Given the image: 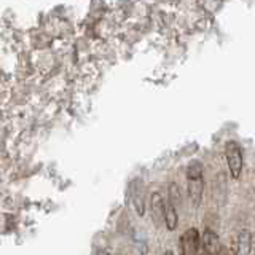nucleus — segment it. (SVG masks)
I'll list each match as a JSON object with an SVG mask.
<instances>
[{
    "label": "nucleus",
    "instance_id": "obj_1",
    "mask_svg": "<svg viewBox=\"0 0 255 255\" xmlns=\"http://www.w3.org/2000/svg\"><path fill=\"white\" fill-rule=\"evenodd\" d=\"M204 169L199 161H191L187 167V191L191 199V204L198 207L201 204L203 191H204Z\"/></svg>",
    "mask_w": 255,
    "mask_h": 255
},
{
    "label": "nucleus",
    "instance_id": "obj_2",
    "mask_svg": "<svg viewBox=\"0 0 255 255\" xmlns=\"http://www.w3.org/2000/svg\"><path fill=\"white\" fill-rule=\"evenodd\" d=\"M225 156H227V164H228L231 177L239 179V175H241V171H243V151H241V147H239L235 140L227 142Z\"/></svg>",
    "mask_w": 255,
    "mask_h": 255
},
{
    "label": "nucleus",
    "instance_id": "obj_3",
    "mask_svg": "<svg viewBox=\"0 0 255 255\" xmlns=\"http://www.w3.org/2000/svg\"><path fill=\"white\" fill-rule=\"evenodd\" d=\"M201 251V236L196 228H188L180 236V254L182 255H199Z\"/></svg>",
    "mask_w": 255,
    "mask_h": 255
},
{
    "label": "nucleus",
    "instance_id": "obj_4",
    "mask_svg": "<svg viewBox=\"0 0 255 255\" xmlns=\"http://www.w3.org/2000/svg\"><path fill=\"white\" fill-rule=\"evenodd\" d=\"M129 193L134 211L137 215H143L145 214V185L140 179H134L129 183Z\"/></svg>",
    "mask_w": 255,
    "mask_h": 255
},
{
    "label": "nucleus",
    "instance_id": "obj_5",
    "mask_svg": "<svg viewBox=\"0 0 255 255\" xmlns=\"http://www.w3.org/2000/svg\"><path fill=\"white\" fill-rule=\"evenodd\" d=\"M201 243H203V249H204L206 255H219L220 254V247H222L220 238L211 228H206L204 235L201 238Z\"/></svg>",
    "mask_w": 255,
    "mask_h": 255
},
{
    "label": "nucleus",
    "instance_id": "obj_6",
    "mask_svg": "<svg viewBox=\"0 0 255 255\" xmlns=\"http://www.w3.org/2000/svg\"><path fill=\"white\" fill-rule=\"evenodd\" d=\"M150 211L151 219H153L155 225L164 222V212H166V201L159 193H151L150 196Z\"/></svg>",
    "mask_w": 255,
    "mask_h": 255
},
{
    "label": "nucleus",
    "instance_id": "obj_7",
    "mask_svg": "<svg viewBox=\"0 0 255 255\" xmlns=\"http://www.w3.org/2000/svg\"><path fill=\"white\" fill-rule=\"evenodd\" d=\"M252 254V235L249 230H243L238 236L235 255H251Z\"/></svg>",
    "mask_w": 255,
    "mask_h": 255
},
{
    "label": "nucleus",
    "instance_id": "obj_8",
    "mask_svg": "<svg viewBox=\"0 0 255 255\" xmlns=\"http://www.w3.org/2000/svg\"><path fill=\"white\" fill-rule=\"evenodd\" d=\"M164 223H166V228L169 231L177 230L179 225V215H177V209L169 203L166 201V212H164Z\"/></svg>",
    "mask_w": 255,
    "mask_h": 255
},
{
    "label": "nucleus",
    "instance_id": "obj_9",
    "mask_svg": "<svg viewBox=\"0 0 255 255\" xmlns=\"http://www.w3.org/2000/svg\"><path fill=\"white\" fill-rule=\"evenodd\" d=\"M167 201H169L175 209L182 204V193H180V188L177 183H169V188H167Z\"/></svg>",
    "mask_w": 255,
    "mask_h": 255
},
{
    "label": "nucleus",
    "instance_id": "obj_10",
    "mask_svg": "<svg viewBox=\"0 0 255 255\" xmlns=\"http://www.w3.org/2000/svg\"><path fill=\"white\" fill-rule=\"evenodd\" d=\"M101 255H115V254H110V252H104V254H101Z\"/></svg>",
    "mask_w": 255,
    "mask_h": 255
}]
</instances>
